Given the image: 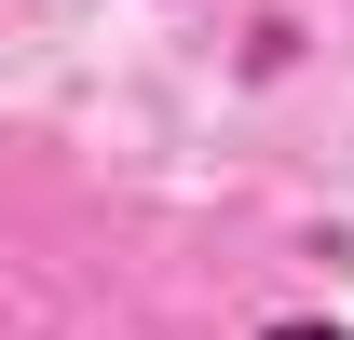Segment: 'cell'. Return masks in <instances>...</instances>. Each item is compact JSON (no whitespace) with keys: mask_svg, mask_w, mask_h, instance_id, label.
Listing matches in <instances>:
<instances>
[{"mask_svg":"<svg viewBox=\"0 0 354 340\" xmlns=\"http://www.w3.org/2000/svg\"><path fill=\"white\" fill-rule=\"evenodd\" d=\"M272 340H341V327H272Z\"/></svg>","mask_w":354,"mask_h":340,"instance_id":"1","label":"cell"}]
</instances>
